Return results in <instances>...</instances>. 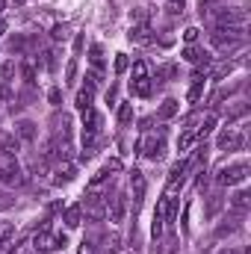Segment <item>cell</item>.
Wrapping results in <instances>:
<instances>
[{"label":"cell","instance_id":"cell-19","mask_svg":"<svg viewBox=\"0 0 251 254\" xmlns=\"http://www.w3.org/2000/svg\"><path fill=\"white\" fill-rule=\"evenodd\" d=\"M237 228H240V216H231V219H225V222L216 228V237H219V240H225V237H231Z\"/></svg>","mask_w":251,"mask_h":254},{"label":"cell","instance_id":"cell-34","mask_svg":"<svg viewBox=\"0 0 251 254\" xmlns=\"http://www.w3.org/2000/svg\"><path fill=\"white\" fill-rule=\"evenodd\" d=\"M51 36H54V42H65V39H68V27H63V24H57Z\"/></svg>","mask_w":251,"mask_h":254},{"label":"cell","instance_id":"cell-1","mask_svg":"<svg viewBox=\"0 0 251 254\" xmlns=\"http://www.w3.org/2000/svg\"><path fill=\"white\" fill-rule=\"evenodd\" d=\"M0 184L3 187H21L24 184V172H21L18 160L9 154H0Z\"/></svg>","mask_w":251,"mask_h":254},{"label":"cell","instance_id":"cell-5","mask_svg":"<svg viewBox=\"0 0 251 254\" xmlns=\"http://www.w3.org/2000/svg\"><path fill=\"white\" fill-rule=\"evenodd\" d=\"M139 151H142L145 160L157 163V160H163V154H166V139H163V136H148V139H142Z\"/></svg>","mask_w":251,"mask_h":254},{"label":"cell","instance_id":"cell-15","mask_svg":"<svg viewBox=\"0 0 251 254\" xmlns=\"http://www.w3.org/2000/svg\"><path fill=\"white\" fill-rule=\"evenodd\" d=\"M130 42H136V45H151V42H154V36H151V27H148V24H139V27H133V30H130Z\"/></svg>","mask_w":251,"mask_h":254},{"label":"cell","instance_id":"cell-12","mask_svg":"<svg viewBox=\"0 0 251 254\" xmlns=\"http://www.w3.org/2000/svg\"><path fill=\"white\" fill-rule=\"evenodd\" d=\"M107 207H110V222H125V213H127L125 195H116L113 204H107Z\"/></svg>","mask_w":251,"mask_h":254},{"label":"cell","instance_id":"cell-4","mask_svg":"<svg viewBox=\"0 0 251 254\" xmlns=\"http://www.w3.org/2000/svg\"><path fill=\"white\" fill-rule=\"evenodd\" d=\"M107 204H110V192H107V195L92 192V195H89V201H86V207H83L86 219H89V222H101V219L107 216Z\"/></svg>","mask_w":251,"mask_h":254},{"label":"cell","instance_id":"cell-24","mask_svg":"<svg viewBox=\"0 0 251 254\" xmlns=\"http://www.w3.org/2000/svg\"><path fill=\"white\" fill-rule=\"evenodd\" d=\"M157 246H163V249H154V254H175L178 252V237L175 234H169L163 243H157Z\"/></svg>","mask_w":251,"mask_h":254},{"label":"cell","instance_id":"cell-44","mask_svg":"<svg viewBox=\"0 0 251 254\" xmlns=\"http://www.w3.org/2000/svg\"><path fill=\"white\" fill-rule=\"evenodd\" d=\"M0 12H3V0H0Z\"/></svg>","mask_w":251,"mask_h":254},{"label":"cell","instance_id":"cell-29","mask_svg":"<svg viewBox=\"0 0 251 254\" xmlns=\"http://www.w3.org/2000/svg\"><path fill=\"white\" fill-rule=\"evenodd\" d=\"M201 92H204V80H201V74H195V83H192V86H189V101H198V98H201Z\"/></svg>","mask_w":251,"mask_h":254},{"label":"cell","instance_id":"cell-10","mask_svg":"<svg viewBox=\"0 0 251 254\" xmlns=\"http://www.w3.org/2000/svg\"><path fill=\"white\" fill-rule=\"evenodd\" d=\"M18 151H21V142H18V136H15V133H6V130H0V154L18 157Z\"/></svg>","mask_w":251,"mask_h":254},{"label":"cell","instance_id":"cell-17","mask_svg":"<svg viewBox=\"0 0 251 254\" xmlns=\"http://www.w3.org/2000/svg\"><path fill=\"white\" fill-rule=\"evenodd\" d=\"M130 92L136 98H148L151 95V77H142V80H130Z\"/></svg>","mask_w":251,"mask_h":254},{"label":"cell","instance_id":"cell-18","mask_svg":"<svg viewBox=\"0 0 251 254\" xmlns=\"http://www.w3.org/2000/svg\"><path fill=\"white\" fill-rule=\"evenodd\" d=\"M92 98H95V89H89V86H83V89L77 92V110H80V113H86V110H92Z\"/></svg>","mask_w":251,"mask_h":254},{"label":"cell","instance_id":"cell-39","mask_svg":"<svg viewBox=\"0 0 251 254\" xmlns=\"http://www.w3.org/2000/svg\"><path fill=\"white\" fill-rule=\"evenodd\" d=\"M48 98H51V104H54V107H60V101H63L60 89H51V95H48Z\"/></svg>","mask_w":251,"mask_h":254},{"label":"cell","instance_id":"cell-9","mask_svg":"<svg viewBox=\"0 0 251 254\" xmlns=\"http://www.w3.org/2000/svg\"><path fill=\"white\" fill-rule=\"evenodd\" d=\"M74 175H77V166L71 160H60V166L54 169V184H68L74 181Z\"/></svg>","mask_w":251,"mask_h":254},{"label":"cell","instance_id":"cell-42","mask_svg":"<svg viewBox=\"0 0 251 254\" xmlns=\"http://www.w3.org/2000/svg\"><path fill=\"white\" fill-rule=\"evenodd\" d=\"M77 254H95L92 243H86V240H83V243H80V252H77Z\"/></svg>","mask_w":251,"mask_h":254},{"label":"cell","instance_id":"cell-22","mask_svg":"<svg viewBox=\"0 0 251 254\" xmlns=\"http://www.w3.org/2000/svg\"><path fill=\"white\" fill-rule=\"evenodd\" d=\"M198 142V136H195V130L192 127H187L184 133H181V139H178V151H189L192 145Z\"/></svg>","mask_w":251,"mask_h":254},{"label":"cell","instance_id":"cell-36","mask_svg":"<svg viewBox=\"0 0 251 254\" xmlns=\"http://www.w3.org/2000/svg\"><path fill=\"white\" fill-rule=\"evenodd\" d=\"M127 65H130V60H127L125 54H116V71H119V74L127 71Z\"/></svg>","mask_w":251,"mask_h":254},{"label":"cell","instance_id":"cell-35","mask_svg":"<svg viewBox=\"0 0 251 254\" xmlns=\"http://www.w3.org/2000/svg\"><path fill=\"white\" fill-rule=\"evenodd\" d=\"M74 77H77V60H71L65 68V83H74Z\"/></svg>","mask_w":251,"mask_h":254},{"label":"cell","instance_id":"cell-30","mask_svg":"<svg viewBox=\"0 0 251 254\" xmlns=\"http://www.w3.org/2000/svg\"><path fill=\"white\" fill-rule=\"evenodd\" d=\"M130 119H133V104H122L119 107V125H130Z\"/></svg>","mask_w":251,"mask_h":254},{"label":"cell","instance_id":"cell-43","mask_svg":"<svg viewBox=\"0 0 251 254\" xmlns=\"http://www.w3.org/2000/svg\"><path fill=\"white\" fill-rule=\"evenodd\" d=\"M175 6H184V0H175Z\"/></svg>","mask_w":251,"mask_h":254},{"label":"cell","instance_id":"cell-16","mask_svg":"<svg viewBox=\"0 0 251 254\" xmlns=\"http://www.w3.org/2000/svg\"><path fill=\"white\" fill-rule=\"evenodd\" d=\"M63 222L68 225V228H77V225L83 222V207H80V204H71V207L63 213Z\"/></svg>","mask_w":251,"mask_h":254},{"label":"cell","instance_id":"cell-27","mask_svg":"<svg viewBox=\"0 0 251 254\" xmlns=\"http://www.w3.org/2000/svg\"><path fill=\"white\" fill-rule=\"evenodd\" d=\"M89 60H92V68H95V71H101V68H104V51H101L98 45H92V51H89Z\"/></svg>","mask_w":251,"mask_h":254},{"label":"cell","instance_id":"cell-40","mask_svg":"<svg viewBox=\"0 0 251 254\" xmlns=\"http://www.w3.org/2000/svg\"><path fill=\"white\" fill-rule=\"evenodd\" d=\"M104 169H107V172H122V160H110Z\"/></svg>","mask_w":251,"mask_h":254},{"label":"cell","instance_id":"cell-23","mask_svg":"<svg viewBox=\"0 0 251 254\" xmlns=\"http://www.w3.org/2000/svg\"><path fill=\"white\" fill-rule=\"evenodd\" d=\"M101 243H104L101 252H107V254H116L119 249H122V237H119V234H110V237H104Z\"/></svg>","mask_w":251,"mask_h":254},{"label":"cell","instance_id":"cell-31","mask_svg":"<svg viewBox=\"0 0 251 254\" xmlns=\"http://www.w3.org/2000/svg\"><path fill=\"white\" fill-rule=\"evenodd\" d=\"M222 204H225V198H222V195H213V198H210V204H207V219H213V216L219 213V207H222Z\"/></svg>","mask_w":251,"mask_h":254},{"label":"cell","instance_id":"cell-7","mask_svg":"<svg viewBox=\"0 0 251 254\" xmlns=\"http://www.w3.org/2000/svg\"><path fill=\"white\" fill-rule=\"evenodd\" d=\"M130 190H133V204L139 207L142 201H145V190H148V184H145V175L142 172H130Z\"/></svg>","mask_w":251,"mask_h":254},{"label":"cell","instance_id":"cell-20","mask_svg":"<svg viewBox=\"0 0 251 254\" xmlns=\"http://www.w3.org/2000/svg\"><path fill=\"white\" fill-rule=\"evenodd\" d=\"M83 130H89V133H101V116H98L95 110H86V113H83Z\"/></svg>","mask_w":251,"mask_h":254},{"label":"cell","instance_id":"cell-6","mask_svg":"<svg viewBox=\"0 0 251 254\" xmlns=\"http://www.w3.org/2000/svg\"><path fill=\"white\" fill-rule=\"evenodd\" d=\"M15 136H18V142H36V136H39V125L36 122H30V119H21L15 130H12Z\"/></svg>","mask_w":251,"mask_h":254},{"label":"cell","instance_id":"cell-13","mask_svg":"<svg viewBox=\"0 0 251 254\" xmlns=\"http://www.w3.org/2000/svg\"><path fill=\"white\" fill-rule=\"evenodd\" d=\"M54 136L57 139H68L71 136V116H54Z\"/></svg>","mask_w":251,"mask_h":254},{"label":"cell","instance_id":"cell-25","mask_svg":"<svg viewBox=\"0 0 251 254\" xmlns=\"http://www.w3.org/2000/svg\"><path fill=\"white\" fill-rule=\"evenodd\" d=\"M15 71H18V65L15 60H9V63L0 65V83H12V77H15Z\"/></svg>","mask_w":251,"mask_h":254},{"label":"cell","instance_id":"cell-21","mask_svg":"<svg viewBox=\"0 0 251 254\" xmlns=\"http://www.w3.org/2000/svg\"><path fill=\"white\" fill-rule=\"evenodd\" d=\"M178 110H181V104H178L175 98H166V101L160 104V113H157V116H160V119H175Z\"/></svg>","mask_w":251,"mask_h":254},{"label":"cell","instance_id":"cell-33","mask_svg":"<svg viewBox=\"0 0 251 254\" xmlns=\"http://www.w3.org/2000/svg\"><path fill=\"white\" fill-rule=\"evenodd\" d=\"M142 77H148V65H145V60H136L133 63V80H142Z\"/></svg>","mask_w":251,"mask_h":254},{"label":"cell","instance_id":"cell-41","mask_svg":"<svg viewBox=\"0 0 251 254\" xmlns=\"http://www.w3.org/2000/svg\"><path fill=\"white\" fill-rule=\"evenodd\" d=\"M151 234H154V240H160V234H163V222H160V219H154V228H151Z\"/></svg>","mask_w":251,"mask_h":254},{"label":"cell","instance_id":"cell-26","mask_svg":"<svg viewBox=\"0 0 251 254\" xmlns=\"http://www.w3.org/2000/svg\"><path fill=\"white\" fill-rule=\"evenodd\" d=\"M213 127H216V116H207V119L201 122V127L195 130V136H198V139H204V136H210V133H213Z\"/></svg>","mask_w":251,"mask_h":254},{"label":"cell","instance_id":"cell-11","mask_svg":"<svg viewBox=\"0 0 251 254\" xmlns=\"http://www.w3.org/2000/svg\"><path fill=\"white\" fill-rule=\"evenodd\" d=\"M213 45L222 51V54H231V51H237L240 45H243V39H231V36H225V33H213Z\"/></svg>","mask_w":251,"mask_h":254},{"label":"cell","instance_id":"cell-14","mask_svg":"<svg viewBox=\"0 0 251 254\" xmlns=\"http://www.w3.org/2000/svg\"><path fill=\"white\" fill-rule=\"evenodd\" d=\"M249 192L246 190H240V192H234V195H231V207H234V213H237V216H246V213H249Z\"/></svg>","mask_w":251,"mask_h":254},{"label":"cell","instance_id":"cell-3","mask_svg":"<svg viewBox=\"0 0 251 254\" xmlns=\"http://www.w3.org/2000/svg\"><path fill=\"white\" fill-rule=\"evenodd\" d=\"M68 246V240L65 237H54L48 228H42L36 237H33V249L39 254H48V252H57V249H65Z\"/></svg>","mask_w":251,"mask_h":254},{"label":"cell","instance_id":"cell-38","mask_svg":"<svg viewBox=\"0 0 251 254\" xmlns=\"http://www.w3.org/2000/svg\"><path fill=\"white\" fill-rule=\"evenodd\" d=\"M0 101H15V95H12L9 83H0Z\"/></svg>","mask_w":251,"mask_h":254},{"label":"cell","instance_id":"cell-8","mask_svg":"<svg viewBox=\"0 0 251 254\" xmlns=\"http://www.w3.org/2000/svg\"><path fill=\"white\" fill-rule=\"evenodd\" d=\"M243 136L240 133H234V130H222V136H219V151H240L243 148Z\"/></svg>","mask_w":251,"mask_h":254},{"label":"cell","instance_id":"cell-2","mask_svg":"<svg viewBox=\"0 0 251 254\" xmlns=\"http://www.w3.org/2000/svg\"><path fill=\"white\" fill-rule=\"evenodd\" d=\"M249 178V166L246 163H237V166H222L219 175H216V184L219 187H237Z\"/></svg>","mask_w":251,"mask_h":254},{"label":"cell","instance_id":"cell-37","mask_svg":"<svg viewBox=\"0 0 251 254\" xmlns=\"http://www.w3.org/2000/svg\"><path fill=\"white\" fill-rule=\"evenodd\" d=\"M184 42H187V45H195V42H198V30H195V27L184 30Z\"/></svg>","mask_w":251,"mask_h":254},{"label":"cell","instance_id":"cell-32","mask_svg":"<svg viewBox=\"0 0 251 254\" xmlns=\"http://www.w3.org/2000/svg\"><path fill=\"white\" fill-rule=\"evenodd\" d=\"M12 207H15V195L6 192V190H0V213H3V210H12Z\"/></svg>","mask_w":251,"mask_h":254},{"label":"cell","instance_id":"cell-28","mask_svg":"<svg viewBox=\"0 0 251 254\" xmlns=\"http://www.w3.org/2000/svg\"><path fill=\"white\" fill-rule=\"evenodd\" d=\"M24 48H27V39H24V36H12V39H9V54H18V57H21Z\"/></svg>","mask_w":251,"mask_h":254}]
</instances>
